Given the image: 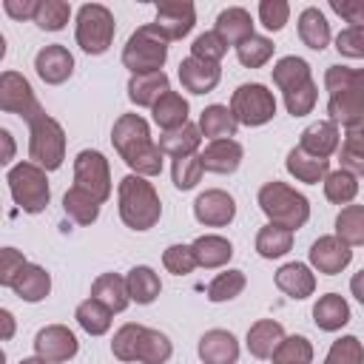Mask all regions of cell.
Instances as JSON below:
<instances>
[{
  "label": "cell",
  "mask_w": 364,
  "mask_h": 364,
  "mask_svg": "<svg viewBox=\"0 0 364 364\" xmlns=\"http://www.w3.org/2000/svg\"><path fill=\"white\" fill-rule=\"evenodd\" d=\"M111 142L119 159L139 176H159L162 173V151L151 136L145 117L139 114H119L111 128Z\"/></svg>",
  "instance_id": "obj_1"
},
{
  "label": "cell",
  "mask_w": 364,
  "mask_h": 364,
  "mask_svg": "<svg viewBox=\"0 0 364 364\" xmlns=\"http://www.w3.org/2000/svg\"><path fill=\"white\" fill-rule=\"evenodd\" d=\"M117 202H119L117 205L119 219L131 230H151L162 216V202L154 182H148V176L139 173H128L119 179Z\"/></svg>",
  "instance_id": "obj_2"
},
{
  "label": "cell",
  "mask_w": 364,
  "mask_h": 364,
  "mask_svg": "<svg viewBox=\"0 0 364 364\" xmlns=\"http://www.w3.org/2000/svg\"><path fill=\"white\" fill-rule=\"evenodd\" d=\"M270 71H273L276 88L284 97L287 114L290 117H307L316 108V100H318V88L313 82L310 63L296 57V54H287V57L276 60V65Z\"/></svg>",
  "instance_id": "obj_3"
},
{
  "label": "cell",
  "mask_w": 364,
  "mask_h": 364,
  "mask_svg": "<svg viewBox=\"0 0 364 364\" xmlns=\"http://www.w3.org/2000/svg\"><path fill=\"white\" fill-rule=\"evenodd\" d=\"M256 202L262 208V213L270 219V225H282V228H290L293 233L299 228L307 225L310 219V202L304 193H299L296 188H290L287 182H264L256 193Z\"/></svg>",
  "instance_id": "obj_4"
},
{
  "label": "cell",
  "mask_w": 364,
  "mask_h": 364,
  "mask_svg": "<svg viewBox=\"0 0 364 364\" xmlns=\"http://www.w3.org/2000/svg\"><path fill=\"white\" fill-rule=\"evenodd\" d=\"M168 43L171 40L154 23H142L136 26V31H131L128 43L122 46V65L131 71V77L162 71L168 60Z\"/></svg>",
  "instance_id": "obj_5"
},
{
  "label": "cell",
  "mask_w": 364,
  "mask_h": 364,
  "mask_svg": "<svg viewBox=\"0 0 364 364\" xmlns=\"http://www.w3.org/2000/svg\"><path fill=\"white\" fill-rule=\"evenodd\" d=\"M48 171H43L34 162H17L9 168L6 182L11 191L14 205L23 213H43L51 202V188H48Z\"/></svg>",
  "instance_id": "obj_6"
},
{
  "label": "cell",
  "mask_w": 364,
  "mask_h": 364,
  "mask_svg": "<svg viewBox=\"0 0 364 364\" xmlns=\"http://www.w3.org/2000/svg\"><path fill=\"white\" fill-rule=\"evenodd\" d=\"M65 159V131L63 125L40 111L28 122V162L40 165L43 171H57Z\"/></svg>",
  "instance_id": "obj_7"
},
{
  "label": "cell",
  "mask_w": 364,
  "mask_h": 364,
  "mask_svg": "<svg viewBox=\"0 0 364 364\" xmlns=\"http://www.w3.org/2000/svg\"><path fill=\"white\" fill-rule=\"evenodd\" d=\"M114 34H117V20L108 6H102V3L80 6L74 37L85 54H105L114 43Z\"/></svg>",
  "instance_id": "obj_8"
},
{
  "label": "cell",
  "mask_w": 364,
  "mask_h": 364,
  "mask_svg": "<svg viewBox=\"0 0 364 364\" xmlns=\"http://www.w3.org/2000/svg\"><path fill=\"white\" fill-rule=\"evenodd\" d=\"M230 111H233L239 125L259 128V125H267L276 117V97L262 82H242L230 94Z\"/></svg>",
  "instance_id": "obj_9"
},
{
  "label": "cell",
  "mask_w": 364,
  "mask_h": 364,
  "mask_svg": "<svg viewBox=\"0 0 364 364\" xmlns=\"http://www.w3.org/2000/svg\"><path fill=\"white\" fill-rule=\"evenodd\" d=\"M74 185L88 191L100 205L108 202L111 196V168H108V159L94 151V148H85L74 156Z\"/></svg>",
  "instance_id": "obj_10"
},
{
  "label": "cell",
  "mask_w": 364,
  "mask_h": 364,
  "mask_svg": "<svg viewBox=\"0 0 364 364\" xmlns=\"http://www.w3.org/2000/svg\"><path fill=\"white\" fill-rule=\"evenodd\" d=\"M0 111L17 114L26 122H31L43 111V105L34 97L31 82L23 74H17V71H3L0 74Z\"/></svg>",
  "instance_id": "obj_11"
},
{
  "label": "cell",
  "mask_w": 364,
  "mask_h": 364,
  "mask_svg": "<svg viewBox=\"0 0 364 364\" xmlns=\"http://www.w3.org/2000/svg\"><path fill=\"white\" fill-rule=\"evenodd\" d=\"M77 353H80V341L65 324H46L34 336V355L46 358L48 364L71 361Z\"/></svg>",
  "instance_id": "obj_12"
},
{
  "label": "cell",
  "mask_w": 364,
  "mask_h": 364,
  "mask_svg": "<svg viewBox=\"0 0 364 364\" xmlns=\"http://www.w3.org/2000/svg\"><path fill=\"white\" fill-rule=\"evenodd\" d=\"M154 26L168 40H182L196 26V6L191 0H156V20Z\"/></svg>",
  "instance_id": "obj_13"
},
{
  "label": "cell",
  "mask_w": 364,
  "mask_h": 364,
  "mask_svg": "<svg viewBox=\"0 0 364 364\" xmlns=\"http://www.w3.org/2000/svg\"><path fill=\"white\" fill-rule=\"evenodd\" d=\"M193 216L205 228H225L236 216V199L222 188L202 191L193 202Z\"/></svg>",
  "instance_id": "obj_14"
},
{
  "label": "cell",
  "mask_w": 364,
  "mask_h": 364,
  "mask_svg": "<svg viewBox=\"0 0 364 364\" xmlns=\"http://www.w3.org/2000/svg\"><path fill=\"white\" fill-rule=\"evenodd\" d=\"M310 264L318 270V273H324V276H336V273H341L350 262H353V250H350V245H344L336 233L333 236H318L313 245H310Z\"/></svg>",
  "instance_id": "obj_15"
},
{
  "label": "cell",
  "mask_w": 364,
  "mask_h": 364,
  "mask_svg": "<svg viewBox=\"0 0 364 364\" xmlns=\"http://www.w3.org/2000/svg\"><path fill=\"white\" fill-rule=\"evenodd\" d=\"M34 71L37 77L46 82V85H60L71 77L74 71V57L65 46L60 43H51V46H43L34 57Z\"/></svg>",
  "instance_id": "obj_16"
},
{
  "label": "cell",
  "mask_w": 364,
  "mask_h": 364,
  "mask_svg": "<svg viewBox=\"0 0 364 364\" xmlns=\"http://www.w3.org/2000/svg\"><path fill=\"white\" fill-rule=\"evenodd\" d=\"M338 142H341L338 125L330 119H316L299 134V148L318 159H330L338 151Z\"/></svg>",
  "instance_id": "obj_17"
},
{
  "label": "cell",
  "mask_w": 364,
  "mask_h": 364,
  "mask_svg": "<svg viewBox=\"0 0 364 364\" xmlns=\"http://www.w3.org/2000/svg\"><path fill=\"white\" fill-rule=\"evenodd\" d=\"M222 80L219 63H205L196 57H185L179 63V82L191 94H210Z\"/></svg>",
  "instance_id": "obj_18"
},
{
  "label": "cell",
  "mask_w": 364,
  "mask_h": 364,
  "mask_svg": "<svg viewBox=\"0 0 364 364\" xmlns=\"http://www.w3.org/2000/svg\"><path fill=\"white\" fill-rule=\"evenodd\" d=\"M202 364H236L239 361V341L230 330H208L196 347Z\"/></svg>",
  "instance_id": "obj_19"
},
{
  "label": "cell",
  "mask_w": 364,
  "mask_h": 364,
  "mask_svg": "<svg viewBox=\"0 0 364 364\" xmlns=\"http://www.w3.org/2000/svg\"><path fill=\"white\" fill-rule=\"evenodd\" d=\"M213 31L228 43V46H242L245 40H250L256 31H253V17L247 9L242 6H228L216 14V26Z\"/></svg>",
  "instance_id": "obj_20"
},
{
  "label": "cell",
  "mask_w": 364,
  "mask_h": 364,
  "mask_svg": "<svg viewBox=\"0 0 364 364\" xmlns=\"http://www.w3.org/2000/svg\"><path fill=\"white\" fill-rule=\"evenodd\" d=\"M242 156H245V148L236 139H213L199 154L202 168L210 173H233L242 165Z\"/></svg>",
  "instance_id": "obj_21"
},
{
  "label": "cell",
  "mask_w": 364,
  "mask_h": 364,
  "mask_svg": "<svg viewBox=\"0 0 364 364\" xmlns=\"http://www.w3.org/2000/svg\"><path fill=\"white\" fill-rule=\"evenodd\" d=\"M273 282H276V287L284 296H290L296 301L313 296V290H316V276H313V270L304 262H287V264H282L276 270Z\"/></svg>",
  "instance_id": "obj_22"
},
{
  "label": "cell",
  "mask_w": 364,
  "mask_h": 364,
  "mask_svg": "<svg viewBox=\"0 0 364 364\" xmlns=\"http://www.w3.org/2000/svg\"><path fill=\"white\" fill-rule=\"evenodd\" d=\"M284 341V327L276 318H259L247 327V353L253 358H273L276 347Z\"/></svg>",
  "instance_id": "obj_23"
},
{
  "label": "cell",
  "mask_w": 364,
  "mask_h": 364,
  "mask_svg": "<svg viewBox=\"0 0 364 364\" xmlns=\"http://www.w3.org/2000/svg\"><path fill=\"white\" fill-rule=\"evenodd\" d=\"M191 250H193L196 264L205 267V270L225 267V264L233 259V245H230V239H225V236H219V233L196 236V239L191 242Z\"/></svg>",
  "instance_id": "obj_24"
},
{
  "label": "cell",
  "mask_w": 364,
  "mask_h": 364,
  "mask_svg": "<svg viewBox=\"0 0 364 364\" xmlns=\"http://www.w3.org/2000/svg\"><path fill=\"white\" fill-rule=\"evenodd\" d=\"M11 290H14V296H17L20 301L37 304V301H43V299L51 293V276H48L46 267L28 262V264L17 273V279L11 282Z\"/></svg>",
  "instance_id": "obj_25"
},
{
  "label": "cell",
  "mask_w": 364,
  "mask_h": 364,
  "mask_svg": "<svg viewBox=\"0 0 364 364\" xmlns=\"http://www.w3.org/2000/svg\"><path fill=\"white\" fill-rule=\"evenodd\" d=\"M91 299H97L100 304H105L111 313H122L131 304L125 276H119V273H100L91 282Z\"/></svg>",
  "instance_id": "obj_26"
},
{
  "label": "cell",
  "mask_w": 364,
  "mask_h": 364,
  "mask_svg": "<svg viewBox=\"0 0 364 364\" xmlns=\"http://www.w3.org/2000/svg\"><path fill=\"white\" fill-rule=\"evenodd\" d=\"M171 91V82H168V74L165 71H154V74H134L128 80V100L136 105V108H154L156 100Z\"/></svg>",
  "instance_id": "obj_27"
},
{
  "label": "cell",
  "mask_w": 364,
  "mask_h": 364,
  "mask_svg": "<svg viewBox=\"0 0 364 364\" xmlns=\"http://www.w3.org/2000/svg\"><path fill=\"white\" fill-rule=\"evenodd\" d=\"M284 168L290 176H296L299 182H307V185H318L327 179L330 173V159H318V156H310L307 151H301L299 145L287 151V159H284Z\"/></svg>",
  "instance_id": "obj_28"
},
{
  "label": "cell",
  "mask_w": 364,
  "mask_h": 364,
  "mask_svg": "<svg viewBox=\"0 0 364 364\" xmlns=\"http://www.w3.org/2000/svg\"><path fill=\"white\" fill-rule=\"evenodd\" d=\"M313 321L318 330L324 333H336L350 321V304L344 296L338 293H324L318 296V301L313 304Z\"/></svg>",
  "instance_id": "obj_29"
},
{
  "label": "cell",
  "mask_w": 364,
  "mask_h": 364,
  "mask_svg": "<svg viewBox=\"0 0 364 364\" xmlns=\"http://www.w3.org/2000/svg\"><path fill=\"white\" fill-rule=\"evenodd\" d=\"M327 119L336 125H358L364 122V94L358 91H336L327 100Z\"/></svg>",
  "instance_id": "obj_30"
},
{
  "label": "cell",
  "mask_w": 364,
  "mask_h": 364,
  "mask_svg": "<svg viewBox=\"0 0 364 364\" xmlns=\"http://www.w3.org/2000/svg\"><path fill=\"white\" fill-rule=\"evenodd\" d=\"M296 26H299V40H301L307 48L324 51V48L330 46V23H327V17H324L316 6L301 9Z\"/></svg>",
  "instance_id": "obj_31"
},
{
  "label": "cell",
  "mask_w": 364,
  "mask_h": 364,
  "mask_svg": "<svg viewBox=\"0 0 364 364\" xmlns=\"http://www.w3.org/2000/svg\"><path fill=\"white\" fill-rule=\"evenodd\" d=\"M188 114H191V105L188 100L179 94V91H165L156 105L151 108V117L154 122L162 128V131H173V128H182L188 122Z\"/></svg>",
  "instance_id": "obj_32"
},
{
  "label": "cell",
  "mask_w": 364,
  "mask_h": 364,
  "mask_svg": "<svg viewBox=\"0 0 364 364\" xmlns=\"http://www.w3.org/2000/svg\"><path fill=\"white\" fill-rule=\"evenodd\" d=\"M199 142H202V131H199V125H193V122H185L182 128H173V131H162L156 145H159V151H162L165 156H171V159H179V156H191V154H196Z\"/></svg>",
  "instance_id": "obj_33"
},
{
  "label": "cell",
  "mask_w": 364,
  "mask_h": 364,
  "mask_svg": "<svg viewBox=\"0 0 364 364\" xmlns=\"http://www.w3.org/2000/svg\"><path fill=\"white\" fill-rule=\"evenodd\" d=\"M236 128H239V122H236V117H233V111L228 105L213 102V105H208L199 114V131L210 142L213 139H233L236 136Z\"/></svg>",
  "instance_id": "obj_34"
},
{
  "label": "cell",
  "mask_w": 364,
  "mask_h": 364,
  "mask_svg": "<svg viewBox=\"0 0 364 364\" xmlns=\"http://www.w3.org/2000/svg\"><path fill=\"white\" fill-rule=\"evenodd\" d=\"M125 282H128V296H131V301H136V304H151V301H156V296L162 293L159 273H156L154 267H148V264L131 267L128 276H125Z\"/></svg>",
  "instance_id": "obj_35"
},
{
  "label": "cell",
  "mask_w": 364,
  "mask_h": 364,
  "mask_svg": "<svg viewBox=\"0 0 364 364\" xmlns=\"http://www.w3.org/2000/svg\"><path fill=\"white\" fill-rule=\"evenodd\" d=\"M63 210H65V216H68L71 222H77V225H94L97 216H100V202H97L88 191L71 185V188L65 191V196H63Z\"/></svg>",
  "instance_id": "obj_36"
},
{
  "label": "cell",
  "mask_w": 364,
  "mask_h": 364,
  "mask_svg": "<svg viewBox=\"0 0 364 364\" xmlns=\"http://www.w3.org/2000/svg\"><path fill=\"white\" fill-rule=\"evenodd\" d=\"M293 247V230L282 228V225H264L256 233V253L262 259H282L284 253H290Z\"/></svg>",
  "instance_id": "obj_37"
},
{
  "label": "cell",
  "mask_w": 364,
  "mask_h": 364,
  "mask_svg": "<svg viewBox=\"0 0 364 364\" xmlns=\"http://www.w3.org/2000/svg\"><path fill=\"white\" fill-rule=\"evenodd\" d=\"M111 316H114V313H111L105 304H100L97 299H85V301H80L77 310H74L77 324H80L88 336H105V333L111 330Z\"/></svg>",
  "instance_id": "obj_38"
},
{
  "label": "cell",
  "mask_w": 364,
  "mask_h": 364,
  "mask_svg": "<svg viewBox=\"0 0 364 364\" xmlns=\"http://www.w3.org/2000/svg\"><path fill=\"white\" fill-rule=\"evenodd\" d=\"M336 236L350 247H361L364 245V205H344L338 210Z\"/></svg>",
  "instance_id": "obj_39"
},
{
  "label": "cell",
  "mask_w": 364,
  "mask_h": 364,
  "mask_svg": "<svg viewBox=\"0 0 364 364\" xmlns=\"http://www.w3.org/2000/svg\"><path fill=\"white\" fill-rule=\"evenodd\" d=\"M245 284H247L245 270H225V273H219V276L210 279V284H208L205 293H208V301L222 304V301H233L236 296H242Z\"/></svg>",
  "instance_id": "obj_40"
},
{
  "label": "cell",
  "mask_w": 364,
  "mask_h": 364,
  "mask_svg": "<svg viewBox=\"0 0 364 364\" xmlns=\"http://www.w3.org/2000/svg\"><path fill=\"white\" fill-rule=\"evenodd\" d=\"M324 196L333 205H350L358 196V176H353L344 168L330 171L327 179H324Z\"/></svg>",
  "instance_id": "obj_41"
},
{
  "label": "cell",
  "mask_w": 364,
  "mask_h": 364,
  "mask_svg": "<svg viewBox=\"0 0 364 364\" xmlns=\"http://www.w3.org/2000/svg\"><path fill=\"white\" fill-rule=\"evenodd\" d=\"M171 355H173L171 338H168L165 333L154 330V327H145L142 341H139V355H136V361H139V364H165Z\"/></svg>",
  "instance_id": "obj_42"
},
{
  "label": "cell",
  "mask_w": 364,
  "mask_h": 364,
  "mask_svg": "<svg viewBox=\"0 0 364 364\" xmlns=\"http://www.w3.org/2000/svg\"><path fill=\"white\" fill-rule=\"evenodd\" d=\"M142 333H145V324H134V321L122 324V327L114 333V338H111V353H114V358H119V361H136Z\"/></svg>",
  "instance_id": "obj_43"
},
{
  "label": "cell",
  "mask_w": 364,
  "mask_h": 364,
  "mask_svg": "<svg viewBox=\"0 0 364 364\" xmlns=\"http://www.w3.org/2000/svg\"><path fill=\"white\" fill-rule=\"evenodd\" d=\"M324 88L330 94H336V91H358V94H364V68L330 65L324 71Z\"/></svg>",
  "instance_id": "obj_44"
},
{
  "label": "cell",
  "mask_w": 364,
  "mask_h": 364,
  "mask_svg": "<svg viewBox=\"0 0 364 364\" xmlns=\"http://www.w3.org/2000/svg\"><path fill=\"white\" fill-rule=\"evenodd\" d=\"M273 364H313V344L304 336H284V341L276 347Z\"/></svg>",
  "instance_id": "obj_45"
},
{
  "label": "cell",
  "mask_w": 364,
  "mask_h": 364,
  "mask_svg": "<svg viewBox=\"0 0 364 364\" xmlns=\"http://www.w3.org/2000/svg\"><path fill=\"white\" fill-rule=\"evenodd\" d=\"M273 40L270 37H262V34H253L250 40H245L242 46H236V57L245 68H262L270 57H273Z\"/></svg>",
  "instance_id": "obj_46"
},
{
  "label": "cell",
  "mask_w": 364,
  "mask_h": 364,
  "mask_svg": "<svg viewBox=\"0 0 364 364\" xmlns=\"http://www.w3.org/2000/svg\"><path fill=\"white\" fill-rule=\"evenodd\" d=\"M202 173H205V168H202L199 154L179 156V159H173V165H171V179H173V185H176L179 191H191V188H196L199 179H202Z\"/></svg>",
  "instance_id": "obj_47"
},
{
  "label": "cell",
  "mask_w": 364,
  "mask_h": 364,
  "mask_svg": "<svg viewBox=\"0 0 364 364\" xmlns=\"http://www.w3.org/2000/svg\"><path fill=\"white\" fill-rule=\"evenodd\" d=\"M324 364H364V344L358 336H341L330 344Z\"/></svg>",
  "instance_id": "obj_48"
},
{
  "label": "cell",
  "mask_w": 364,
  "mask_h": 364,
  "mask_svg": "<svg viewBox=\"0 0 364 364\" xmlns=\"http://www.w3.org/2000/svg\"><path fill=\"white\" fill-rule=\"evenodd\" d=\"M68 17H71V6L65 0H43L34 23L43 31H60V28H65Z\"/></svg>",
  "instance_id": "obj_49"
},
{
  "label": "cell",
  "mask_w": 364,
  "mask_h": 364,
  "mask_svg": "<svg viewBox=\"0 0 364 364\" xmlns=\"http://www.w3.org/2000/svg\"><path fill=\"white\" fill-rule=\"evenodd\" d=\"M225 54H228V43H225L216 31L199 34V37L193 40V46H191V57L205 60V63H219Z\"/></svg>",
  "instance_id": "obj_50"
},
{
  "label": "cell",
  "mask_w": 364,
  "mask_h": 364,
  "mask_svg": "<svg viewBox=\"0 0 364 364\" xmlns=\"http://www.w3.org/2000/svg\"><path fill=\"white\" fill-rule=\"evenodd\" d=\"M162 264H165V270L173 273V276H188V273H193V267H199L196 259H193L191 245H171V247H165Z\"/></svg>",
  "instance_id": "obj_51"
},
{
  "label": "cell",
  "mask_w": 364,
  "mask_h": 364,
  "mask_svg": "<svg viewBox=\"0 0 364 364\" xmlns=\"http://www.w3.org/2000/svg\"><path fill=\"white\" fill-rule=\"evenodd\" d=\"M290 20V3L287 0H262L259 3V23L267 31H282Z\"/></svg>",
  "instance_id": "obj_52"
},
{
  "label": "cell",
  "mask_w": 364,
  "mask_h": 364,
  "mask_svg": "<svg viewBox=\"0 0 364 364\" xmlns=\"http://www.w3.org/2000/svg\"><path fill=\"white\" fill-rule=\"evenodd\" d=\"M336 51L350 60H364V28L347 26L336 34Z\"/></svg>",
  "instance_id": "obj_53"
},
{
  "label": "cell",
  "mask_w": 364,
  "mask_h": 364,
  "mask_svg": "<svg viewBox=\"0 0 364 364\" xmlns=\"http://www.w3.org/2000/svg\"><path fill=\"white\" fill-rule=\"evenodd\" d=\"M26 256L17 250V247H3L0 250V284L3 287H11V282L17 279V273L26 267Z\"/></svg>",
  "instance_id": "obj_54"
},
{
  "label": "cell",
  "mask_w": 364,
  "mask_h": 364,
  "mask_svg": "<svg viewBox=\"0 0 364 364\" xmlns=\"http://www.w3.org/2000/svg\"><path fill=\"white\" fill-rule=\"evenodd\" d=\"M330 9L355 28H364V0H330Z\"/></svg>",
  "instance_id": "obj_55"
},
{
  "label": "cell",
  "mask_w": 364,
  "mask_h": 364,
  "mask_svg": "<svg viewBox=\"0 0 364 364\" xmlns=\"http://www.w3.org/2000/svg\"><path fill=\"white\" fill-rule=\"evenodd\" d=\"M43 0H3V9L11 20H34Z\"/></svg>",
  "instance_id": "obj_56"
},
{
  "label": "cell",
  "mask_w": 364,
  "mask_h": 364,
  "mask_svg": "<svg viewBox=\"0 0 364 364\" xmlns=\"http://www.w3.org/2000/svg\"><path fill=\"white\" fill-rule=\"evenodd\" d=\"M338 162L344 171H350L353 176H364V154L358 151H350V148H338Z\"/></svg>",
  "instance_id": "obj_57"
},
{
  "label": "cell",
  "mask_w": 364,
  "mask_h": 364,
  "mask_svg": "<svg viewBox=\"0 0 364 364\" xmlns=\"http://www.w3.org/2000/svg\"><path fill=\"white\" fill-rule=\"evenodd\" d=\"M0 139H3V156H0V162L9 165V162L14 159V139H11V131H9V128H0Z\"/></svg>",
  "instance_id": "obj_58"
},
{
  "label": "cell",
  "mask_w": 364,
  "mask_h": 364,
  "mask_svg": "<svg viewBox=\"0 0 364 364\" xmlns=\"http://www.w3.org/2000/svg\"><path fill=\"white\" fill-rule=\"evenodd\" d=\"M0 321H3V341H11V336H14V316H11V310H0Z\"/></svg>",
  "instance_id": "obj_59"
},
{
  "label": "cell",
  "mask_w": 364,
  "mask_h": 364,
  "mask_svg": "<svg viewBox=\"0 0 364 364\" xmlns=\"http://www.w3.org/2000/svg\"><path fill=\"white\" fill-rule=\"evenodd\" d=\"M350 293L364 304V270L353 273V279H350Z\"/></svg>",
  "instance_id": "obj_60"
},
{
  "label": "cell",
  "mask_w": 364,
  "mask_h": 364,
  "mask_svg": "<svg viewBox=\"0 0 364 364\" xmlns=\"http://www.w3.org/2000/svg\"><path fill=\"white\" fill-rule=\"evenodd\" d=\"M20 364H48L46 358H40V355H28V358H23Z\"/></svg>",
  "instance_id": "obj_61"
}]
</instances>
